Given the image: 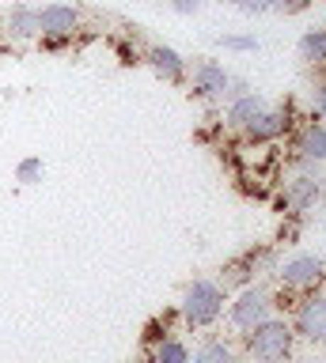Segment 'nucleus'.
I'll use <instances>...</instances> for the list:
<instances>
[{"label":"nucleus","mask_w":326,"mask_h":363,"mask_svg":"<svg viewBox=\"0 0 326 363\" xmlns=\"http://www.w3.org/2000/svg\"><path fill=\"white\" fill-rule=\"evenodd\" d=\"M326 277V261L319 254H292L277 265V280L288 291H315V284Z\"/></svg>","instance_id":"4"},{"label":"nucleus","mask_w":326,"mask_h":363,"mask_svg":"<svg viewBox=\"0 0 326 363\" xmlns=\"http://www.w3.org/2000/svg\"><path fill=\"white\" fill-rule=\"evenodd\" d=\"M228 84H232V72L220 61L197 57L194 76H190V91H194L197 99H224V95H228Z\"/></svg>","instance_id":"6"},{"label":"nucleus","mask_w":326,"mask_h":363,"mask_svg":"<svg viewBox=\"0 0 326 363\" xmlns=\"http://www.w3.org/2000/svg\"><path fill=\"white\" fill-rule=\"evenodd\" d=\"M288 125H292V118L285 113V106H281V110H269V106H266V110L243 129V136H246L251 144H273V140H281V136L288 133Z\"/></svg>","instance_id":"8"},{"label":"nucleus","mask_w":326,"mask_h":363,"mask_svg":"<svg viewBox=\"0 0 326 363\" xmlns=\"http://www.w3.org/2000/svg\"><path fill=\"white\" fill-rule=\"evenodd\" d=\"M228 322L246 333V329H254L258 322H266L269 314H273V291L262 288V284H243L239 291H235V299H228Z\"/></svg>","instance_id":"3"},{"label":"nucleus","mask_w":326,"mask_h":363,"mask_svg":"<svg viewBox=\"0 0 326 363\" xmlns=\"http://www.w3.org/2000/svg\"><path fill=\"white\" fill-rule=\"evenodd\" d=\"M190 363H235V352L228 340L209 337V340H201L197 352H190Z\"/></svg>","instance_id":"14"},{"label":"nucleus","mask_w":326,"mask_h":363,"mask_svg":"<svg viewBox=\"0 0 326 363\" xmlns=\"http://www.w3.org/2000/svg\"><path fill=\"white\" fill-rule=\"evenodd\" d=\"M224 306H228V291L220 288V280L197 277L183 288V299H178V318H183L186 329H209L224 318Z\"/></svg>","instance_id":"1"},{"label":"nucleus","mask_w":326,"mask_h":363,"mask_svg":"<svg viewBox=\"0 0 326 363\" xmlns=\"http://www.w3.org/2000/svg\"><path fill=\"white\" fill-rule=\"evenodd\" d=\"M319 193H322V182L319 174H296L285 186V197H281V208H288L292 216H300V212H308L315 201H319Z\"/></svg>","instance_id":"9"},{"label":"nucleus","mask_w":326,"mask_h":363,"mask_svg":"<svg viewBox=\"0 0 326 363\" xmlns=\"http://www.w3.org/2000/svg\"><path fill=\"white\" fill-rule=\"evenodd\" d=\"M296 152L300 159H308V163H326V125L322 121H308L296 136Z\"/></svg>","instance_id":"11"},{"label":"nucleus","mask_w":326,"mask_h":363,"mask_svg":"<svg viewBox=\"0 0 326 363\" xmlns=\"http://www.w3.org/2000/svg\"><path fill=\"white\" fill-rule=\"evenodd\" d=\"M220 50H232V53H258L262 42L254 34H220Z\"/></svg>","instance_id":"18"},{"label":"nucleus","mask_w":326,"mask_h":363,"mask_svg":"<svg viewBox=\"0 0 326 363\" xmlns=\"http://www.w3.org/2000/svg\"><path fill=\"white\" fill-rule=\"evenodd\" d=\"M311 0H269V11H281V16H296V11H303Z\"/></svg>","instance_id":"20"},{"label":"nucleus","mask_w":326,"mask_h":363,"mask_svg":"<svg viewBox=\"0 0 326 363\" xmlns=\"http://www.w3.org/2000/svg\"><path fill=\"white\" fill-rule=\"evenodd\" d=\"M262 110H266V99L258 95V91H243V95L228 99V110H224V125H228V129H235V133H243L246 125H251Z\"/></svg>","instance_id":"10"},{"label":"nucleus","mask_w":326,"mask_h":363,"mask_svg":"<svg viewBox=\"0 0 326 363\" xmlns=\"http://www.w3.org/2000/svg\"><path fill=\"white\" fill-rule=\"evenodd\" d=\"M292 345H296V333H292L288 318L269 314L266 322H258L254 329L243 333V352L254 363H285L292 356Z\"/></svg>","instance_id":"2"},{"label":"nucleus","mask_w":326,"mask_h":363,"mask_svg":"<svg viewBox=\"0 0 326 363\" xmlns=\"http://www.w3.org/2000/svg\"><path fill=\"white\" fill-rule=\"evenodd\" d=\"M76 27H80V8L61 4V0L38 8V34L42 38H72Z\"/></svg>","instance_id":"7"},{"label":"nucleus","mask_w":326,"mask_h":363,"mask_svg":"<svg viewBox=\"0 0 326 363\" xmlns=\"http://www.w3.org/2000/svg\"><path fill=\"white\" fill-rule=\"evenodd\" d=\"M322 280H326V277H322Z\"/></svg>","instance_id":"26"},{"label":"nucleus","mask_w":326,"mask_h":363,"mask_svg":"<svg viewBox=\"0 0 326 363\" xmlns=\"http://www.w3.org/2000/svg\"><path fill=\"white\" fill-rule=\"evenodd\" d=\"M167 4H171L175 16H194V11H201L205 0H167Z\"/></svg>","instance_id":"23"},{"label":"nucleus","mask_w":326,"mask_h":363,"mask_svg":"<svg viewBox=\"0 0 326 363\" xmlns=\"http://www.w3.org/2000/svg\"><path fill=\"white\" fill-rule=\"evenodd\" d=\"M4 30L12 42H27V38H38V8H27V4H16L12 11L4 16Z\"/></svg>","instance_id":"12"},{"label":"nucleus","mask_w":326,"mask_h":363,"mask_svg":"<svg viewBox=\"0 0 326 363\" xmlns=\"http://www.w3.org/2000/svg\"><path fill=\"white\" fill-rule=\"evenodd\" d=\"M152 363H190V348L183 337H167L152 348Z\"/></svg>","instance_id":"16"},{"label":"nucleus","mask_w":326,"mask_h":363,"mask_svg":"<svg viewBox=\"0 0 326 363\" xmlns=\"http://www.w3.org/2000/svg\"><path fill=\"white\" fill-rule=\"evenodd\" d=\"M285 363H288V359H285Z\"/></svg>","instance_id":"25"},{"label":"nucleus","mask_w":326,"mask_h":363,"mask_svg":"<svg viewBox=\"0 0 326 363\" xmlns=\"http://www.w3.org/2000/svg\"><path fill=\"white\" fill-rule=\"evenodd\" d=\"M46 178V163H42L38 155H27L16 163V182H23V186H35V182Z\"/></svg>","instance_id":"17"},{"label":"nucleus","mask_w":326,"mask_h":363,"mask_svg":"<svg viewBox=\"0 0 326 363\" xmlns=\"http://www.w3.org/2000/svg\"><path fill=\"white\" fill-rule=\"evenodd\" d=\"M148 65L156 68V76L171 79V84H178V79L186 76V57L171 50V45H152L148 50Z\"/></svg>","instance_id":"13"},{"label":"nucleus","mask_w":326,"mask_h":363,"mask_svg":"<svg viewBox=\"0 0 326 363\" xmlns=\"http://www.w3.org/2000/svg\"><path fill=\"white\" fill-rule=\"evenodd\" d=\"M300 57L308 65H326V27H311L300 38Z\"/></svg>","instance_id":"15"},{"label":"nucleus","mask_w":326,"mask_h":363,"mask_svg":"<svg viewBox=\"0 0 326 363\" xmlns=\"http://www.w3.org/2000/svg\"><path fill=\"white\" fill-rule=\"evenodd\" d=\"M235 8H239L243 16H266V11H269V0H235Z\"/></svg>","instance_id":"22"},{"label":"nucleus","mask_w":326,"mask_h":363,"mask_svg":"<svg viewBox=\"0 0 326 363\" xmlns=\"http://www.w3.org/2000/svg\"><path fill=\"white\" fill-rule=\"evenodd\" d=\"M171 333H167V322H160V318H156V322H148V329H144V345L148 348H156L160 345V340H167Z\"/></svg>","instance_id":"19"},{"label":"nucleus","mask_w":326,"mask_h":363,"mask_svg":"<svg viewBox=\"0 0 326 363\" xmlns=\"http://www.w3.org/2000/svg\"><path fill=\"white\" fill-rule=\"evenodd\" d=\"M288 322H292V333L311 340V345L326 340V295L322 291H308L296 303V311H292Z\"/></svg>","instance_id":"5"},{"label":"nucleus","mask_w":326,"mask_h":363,"mask_svg":"<svg viewBox=\"0 0 326 363\" xmlns=\"http://www.w3.org/2000/svg\"><path fill=\"white\" fill-rule=\"evenodd\" d=\"M42 45H46V50H65L69 38H42Z\"/></svg>","instance_id":"24"},{"label":"nucleus","mask_w":326,"mask_h":363,"mask_svg":"<svg viewBox=\"0 0 326 363\" xmlns=\"http://www.w3.org/2000/svg\"><path fill=\"white\" fill-rule=\"evenodd\" d=\"M311 113L315 118H326V79H319L311 91Z\"/></svg>","instance_id":"21"}]
</instances>
